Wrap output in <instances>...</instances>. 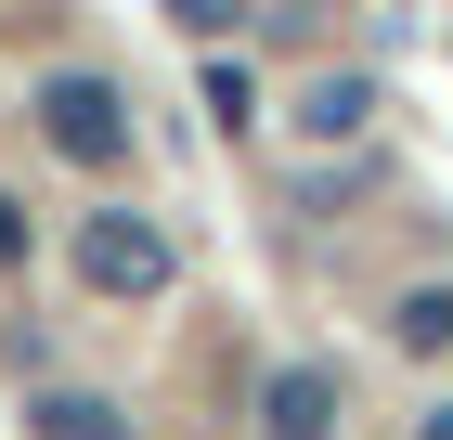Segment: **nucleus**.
<instances>
[{"label": "nucleus", "mask_w": 453, "mask_h": 440, "mask_svg": "<svg viewBox=\"0 0 453 440\" xmlns=\"http://www.w3.org/2000/svg\"><path fill=\"white\" fill-rule=\"evenodd\" d=\"M65 259H78L91 298H169L181 246H169V220H142V207H91V220L65 234Z\"/></svg>", "instance_id": "f257e3e1"}, {"label": "nucleus", "mask_w": 453, "mask_h": 440, "mask_svg": "<svg viewBox=\"0 0 453 440\" xmlns=\"http://www.w3.org/2000/svg\"><path fill=\"white\" fill-rule=\"evenodd\" d=\"M27 117H39V143H52V156H78V169H117V156H130V104H117L104 78H78V66L39 78Z\"/></svg>", "instance_id": "f03ea898"}, {"label": "nucleus", "mask_w": 453, "mask_h": 440, "mask_svg": "<svg viewBox=\"0 0 453 440\" xmlns=\"http://www.w3.org/2000/svg\"><path fill=\"white\" fill-rule=\"evenodd\" d=\"M259 440H337V375L324 363H273L259 375Z\"/></svg>", "instance_id": "7ed1b4c3"}, {"label": "nucleus", "mask_w": 453, "mask_h": 440, "mask_svg": "<svg viewBox=\"0 0 453 440\" xmlns=\"http://www.w3.org/2000/svg\"><path fill=\"white\" fill-rule=\"evenodd\" d=\"M27 440H130V414H117V402H91V389H39Z\"/></svg>", "instance_id": "20e7f679"}, {"label": "nucleus", "mask_w": 453, "mask_h": 440, "mask_svg": "<svg viewBox=\"0 0 453 440\" xmlns=\"http://www.w3.org/2000/svg\"><path fill=\"white\" fill-rule=\"evenodd\" d=\"M363 117H376V78H324V91L298 104V130H311V143H363Z\"/></svg>", "instance_id": "39448f33"}, {"label": "nucleus", "mask_w": 453, "mask_h": 440, "mask_svg": "<svg viewBox=\"0 0 453 440\" xmlns=\"http://www.w3.org/2000/svg\"><path fill=\"white\" fill-rule=\"evenodd\" d=\"M388 337L415 350V363H441V350H453V285H415V298L388 311Z\"/></svg>", "instance_id": "423d86ee"}, {"label": "nucleus", "mask_w": 453, "mask_h": 440, "mask_svg": "<svg viewBox=\"0 0 453 440\" xmlns=\"http://www.w3.org/2000/svg\"><path fill=\"white\" fill-rule=\"evenodd\" d=\"M208 117H234V130L259 117V91H246V66H208Z\"/></svg>", "instance_id": "0eeeda50"}, {"label": "nucleus", "mask_w": 453, "mask_h": 440, "mask_svg": "<svg viewBox=\"0 0 453 440\" xmlns=\"http://www.w3.org/2000/svg\"><path fill=\"white\" fill-rule=\"evenodd\" d=\"M169 13H181L195 39H234V27H246V0H169Z\"/></svg>", "instance_id": "6e6552de"}, {"label": "nucleus", "mask_w": 453, "mask_h": 440, "mask_svg": "<svg viewBox=\"0 0 453 440\" xmlns=\"http://www.w3.org/2000/svg\"><path fill=\"white\" fill-rule=\"evenodd\" d=\"M13 259H27V207L0 195V272H13Z\"/></svg>", "instance_id": "1a4fd4ad"}, {"label": "nucleus", "mask_w": 453, "mask_h": 440, "mask_svg": "<svg viewBox=\"0 0 453 440\" xmlns=\"http://www.w3.org/2000/svg\"><path fill=\"white\" fill-rule=\"evenodd\" d=\"M415 440H453V402H441V414H427V428H415Z\"/></svg>", "instance_id": "9d476101"}]
</instances>
